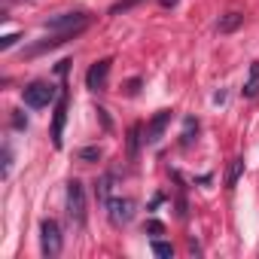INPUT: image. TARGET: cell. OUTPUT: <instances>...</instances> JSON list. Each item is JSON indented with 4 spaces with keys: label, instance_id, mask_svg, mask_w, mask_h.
<instances>
[{
    "label": "cell",
    "instance_id": "8992f818",
    "mask_svg": "<svg viewBox=\"0 0 259 259\" xmlns=\"http://www.w3.org/2000/svg\"><path fill=\"white\" fill-rule=\"evenodd\" d=\"M107 207H110V223L113 226H125L135 217V201L132 198H110Z\"/></svg>",
    "mask_w": 259,
    "mask_h": 259
},
{
    "label": "cell",
    "instance_id": "5bb4252c",
    "mask_svg": "<svg viewBox=\"0 0 259 259\" xmlns=\"http://www.w3.org/2000/svg\"><path fill=\"white\" fill-rule=\"evenodd\" d=\"M101 156H104V153H101V147H82V150L76 153V159H79V162H98Z\"/></svg>",
    "mask_w": 259,
    "mask_h": 259
},
{
    "label": "cell",
    "instance_id": "e0dca14e",
    "mask_svg": "<svg viewBox=\"0 0 259 259\" xmlns=\"http://www.w3.org/2000/svg\"><path fill=\"white\" fill-rule=\"evenodd\" d=\"M192 132H198V122L195 119H186V132H183V147L192 144Z\"/></svg>",
    "mask_w": 259,
    "mask_h": 259
},
{
    "label": "cell",
    "instance_id": "30bf717a",
    "mask_svg": "<svg viewBox=\"0 0 259 259\" xmlns=\"http://www.w3.org/2000/svg\"><path fill=\"white\" fill-rule=\"evenodd\" d=\"M241 25H244V16H241V13H226L217 28H220V34H232V31H238Z\"/></svg>",
    "mask_w": 259,
    "mask_h": 259
},
{
    "label": "cell",
    "instance_id": "ffe728a7",
    "mask_svg": "<svg viewBox=\"0 0 259 259\" xmlns=\"http://www.w3.org/2000/svg\"><path fill=\"white\" fill-rule=\"evenodd\" d=\"M147 232H153V235H162V232H165V226H162L159 220H150V223H147Z\"/></svg>",
    "mask_w": 259,
    "mask_h": 259
},
{
    "label": "cell",
    "instance_id": "3957f363",
    "mask_svg": "<svg viewBox=\"0 0 259 259\" xmlns=\"http://www.w3.org/2000/svg\"><path fill=\"white\" fill-rule=\"evenodd\" d=\"M61 229H58V223L55 220H43V226H40V250H43V256L46 259H55L58 253H61Z\"/></svg>",
    "mask_w": 259,
    "mask_h": 259
},
{
    "label": "cell",
    "instance_id": "277c9868",
    "mask_svg": "<svg viewBox=\"0 0 259 259\" xmlns=\"http://www.w3.org/2000/svg\"><path fill=\"white\" fill-rule=\"evenodd\" d=\"M89 25V16L85 13H64V16H55L46 22L49 31H82Z\"/></svg>",
    "mask_w": 259,
    "mask_h": 259
},
{
    "label": "cell",
    "instance_id": "8fae6325",
    "mask_svg": "<svg viewBox=\"0 0 259 259\" xmlns=\"http://www.w3.org/2000/svg\"><path fill=\"white\" fill-rule=\"evenodd\" d=\"M244 174V159L238 156V159H232V165H229V174H226V186L232 189L235 183H238V177Z\"/></svg>",
    "mask_w": 259,
    "mask_h": 259
},
{
    "label": "cell",
    "instance_id": "5b68a950",
    "mask_svg": "<svg viewBox=\"0 0 259 259\" xmlns=\"http://www.w3.org/2000/svg\"><path fill=\"white\" fill-rule=\"evenodd\" d=\"M64 122H67V92L61 89L58 107H55V122H52V147L55 150H61V144H64Z\"/></svg>",
    "mask_w": 259,
    "mask_h": 259
},
{
    "label": "cell",
    "instance_id": "ba28073f",
    "mask_svg": "<svg viewBox=\"0 0 259 259\" xmlns=\"http://www.w3.org/2000/svg\"><path fill=\"white\" fill-rule=\"evenodd\" d=\"M110 58H101V61H95L92 67H89V73H85V85L92 89V92H101V89H107V76H110Z\"/></svg>",
    "mask_w": 259,
    "mask_h": 259
},
{
    "label": "cell",
    "instance_id": "ac0fdd59",
    "mask_svg": "<svg viewBox=\"0 0 259 259\" xmlns=\"http://www.w3.org/2000/svg\"><path fill=\"white\" fill-rule=\"evenodd\" d=\"M10 168H13V150L4 147V177H10Z\"/></svg>",
    "mask_w": 259,
    "mask_h": 259
},
{
    "label": "cell",
    "instance_id": "9c48e42d",
    "mask_svg": "<svg viewBox=\"0 0 259 259\" xmlns=\"http://www.w3.org/2000/svg\"><path fill=\"white\" fill-rule=\"evenodd\" d=\"M244 98H256L259 95V64H250L247 70V79H244Z\"/></svg>",
    "mask_w": 259,
    "mask_h": 259
},
{
    "label": "cell",
    "instance_id": "7c38bea8",
    "mask_svg": "<svg viewBox=\"0 0 259 259\" xmlns=\"http://www.w3.org/2000/svg\"><path fill=\"white\" fill-rule=\"evenodd\" d=\"M110 186H113V174H104V177L95 183V195H98V201H110Z\"/></svg>",
    "mask_w": 259,
    "mask_h": 259
},
{
    "label": "cell",
    "instance_id": "d6986e66",
    "mask_svg": "<svg viewBox=\"0 0 259 259\" xmlns=\"http://www.w3.org/2000/svg\"><path fill=\"white\" fill-rule=\"evenodd\" d=\"M16 40H19V34H10V37H4V40H0V49H4V52H7V49H13V46H16Z\"/></svg>",
    "mask_w": 259,
    "mask_h": 259
},
{
    "label": "cell",
    "instance_id": "4fadbf2b",
    "mask_svg": "<svg viewBox=\"0 0 259 259\" xmlns=\"http://www.w3.org/2000/svg\"><path fill=\"white\" fill-rule=\"evenodd\" d=\"M141 141H144V138H141V125H132V132H128V156H132V159L138 156Z\"/></svg>",
    "mask_w": 259,
    "mask_h": 259
},
{
    "label": "cell",
    "instance_id": "9a60e30c",
    "mask_svg": "<svg viewBox=\"0 0 259 259\" xmlns=\"http://www.w3.org/2000/svg\"><path fill=\"white\" fill-rule=\"evenodd\" d=\"M141 0H116V4L110 7V16H119V13H128L132 7H138Z\"/></svg>",
    "mask_w": 259,
    "mask_h": 259
},
{
    "label": "cell",
    "instance_id": "7a4b0ae2",
    "mask_svg": "<svg viewBox=\"0 0 259 259\" xmlns=\"http://www.w3.org/2000/svg\"><path fill=\"white\" fill-rule=\"evenodd\" d=\"M67 217L73 226H85V189L79 180H70L67 183Z\"/></svg>",
    "mask_w": 259,
    "mask_h": 259
},
{
    "label": "cell",
    "instance_id": "6da1fadb",
    "mask_svg": "<svg viewBox=\"0 0 259 259\" xmlns=\"http://www.w3.org/2000/svg\"><path fill=\"white\" fill-rule=\"evenodd\" d=\"M58 95H61V92H58L52 82H43V79H37V82L25 85V92H22L25 104H28V107H34V110H40V107H49V104H52Z\"/></svg>",
    "mask_w": 259,
    "mask_h": 259
},
{
    "label": "cell",
    "instance_id": "7402d4cb",
    "mask_svg": "<svg viewBox=\"0 0 259 259\" xmlns=\"http://www.w3.org/2000/svg\"><path fill=\"white\" fill-rule=\"evenodd\" d=\"M138 85H141V79H132V82H128V89H125V92H128V95H135V92H138Z\"/></svg>",
    "mask_w": 259,
    "mask_h": 259
},
{
    "label": "cell",
    "instance_id": "44dd1931",
    "mask_svg": "<svg viewBox=\"0 0 259 259\" xmlns=\"http://www.w3.org/2000/svg\"><path fill=\"white\" fill-rule=\"evenodd\" d=\"M13 125H16V128H28V119L16 110V113H13Z\"/></svg>",
    "mask_w": 259,
    "mask_h": 259
},
{
    "label": "cell",
    "instance_id": "603a6c76",
    "mask_svg": "<svg viewBox=\"0 0 259 259\" xmlns=\"http://www.w3.org/2000/svg\"><path fill=\"white\" fill-rule=\"evenodd\" d=\"M159 4H162V7H174V4H177V0H159Z\"/></svg>",
    "mask_w": 259,
    "mask_h": 259
},
{
    "label": "cell",
    "instance_id": "52a82bcc",
    "mask_svg": "<svg viewBox=\"0 0 259 259\" xmlns=\"http://www.w3.org/2000/svg\"><path fill=\"white\" fill-rule=\"evenodd\" d=\"M171 110H159L153 119H150V125H147V132H144V144H159L162 141V135H165V128L171 125Z\"/></svg>",
    "mask_w": 259,
    "mask_h": 259
},
{
    "label": "cell",
    "instance_id": "2e32d148",
    "mask_svg": "<svg viewBox=\"0 0 259 259\" xmlns=\"http://www.w3.org/2000/svg\"><path fill=\"white\" fill-rule=\"evenodd\" d=\"M153 253L162 256V259H168V256H174V247L168 241H153Z\"/></svg>",
    "mask_w": 259,
    "mask_h": 259
}]
</instances>
